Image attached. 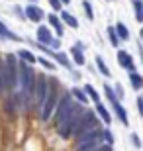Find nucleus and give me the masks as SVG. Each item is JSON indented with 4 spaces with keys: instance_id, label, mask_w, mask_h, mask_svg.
Wrapping results in <instances>:
<instances>
[{
    "instance_id": "obj_1",
    "label": "nucleus",
    "mask_w": 143,
    "mask_h": 151,
    "mask_svg": "<svg viewBox=\"0 0 143 151\" xmlns=\"http://www.w3.org/2000/svg\"><path fill=\"white\" fill-rule=\"evenodd\" d=\"M102 139H104V132L102 129H94V132H90L88 135H84L83 141L78 143V149L77 151H96L100 149V145H102Z\"/></svg>"
},
{
    "instance_id": "obj_2",
    "label": "nucleus",
    "mask_w": 143,
    "mask_h": 151,
    "mask_svg": "<svg viewBox=\"0 0 143 151\" xmlns=\"http://www.w3.org/2000/svg\"><path fill=\"white\" fill-rule=\"evenodd\" d=\"M45 106H43V120H47V118L51 116V110H53V106H55V102H57V90L55 86H49V90H47V94H45Z\"/></svg>"
},
{
    "instance_id": "obj_3",
    "label": "nucleus",
    "mask_w": 143,
    "mask_h": 151,
    "mask_svg": "<svg viewBox=\"0 0 143 151\" xmlns=\"http://www.w3.org/2000/svg\"><path fill=\"white\" fill-rule=\"evenodd\" d=\"M20 73H22V86L26 92H29L32 90V84H33V75L32 71H29L26 65H20Z\"/></svg>"
},
{
    "instance_id": "obj_4",
    "label": "nucleus",
    "mask_w": 143,
    "mask_h": 151,
    "mask_svg": "<svg viewBox=\"0 0 143 151\" xmlns=\"http://www.w3.org/2000/svg\"><path fill=\"white\" fill-rule=\"evenodd\" d=\"M69 110H73V104H71V98L65 96V98H63V104H61L59 110H57V122L59 124L67 118V112H69Z\"/></svg>"
},
{
    "instance_id": "obj_5",
    "label": "nucleus",
    "mask_w": 143,
    "mask_h": 151,
    "mask_svg": "<svg viewBox=\"0 0 143 151\" xmlns=\"http://www.w3.org/2000/svg\"><path fill=\"white\" fill-rule=\"evenodd\" d=\"M28 16L32 18V20H35V22H37V20L43 16V14H41V10H39V8H35V6H29V8H28Z\"/></svg>"
},
{
    "instance_id": "obj_6",
    "label": "nucleus",
    "mask_w": 143,
    "mask_h": 151,
    "mask_svg": "<svg viewBox=\"0 0 143 151\" xmlns=\"http://www.w3.org/2000/svg\"><path fill=\"white\" fill-rule=\"evenodd\" d=\"M120 63L124 65V67H132V57L121 51V53H120Z\"/></svg>"
},
{
    "instance_id": "obj_7",
    "label": "nucleus",
    "mask_w": 143,
    "mask_h": 151,
    "mask_svg": "<svg viewBox=\"0 0 143 151\" xmlns=\"http://www.w3.org/2000/svg\"><path fill=\"white\" fill-rule=\"evenodd\" d=\"M39 39H41V41H49V39H51L47 28H39Z\"/></svg>"
},
{
    "instance_id": "obj_8",
    "label": "nucleus",
    "mask_w": 143,
    "mask_h": 151,
    "mask_svg": "<svg viewBox=\"0 0 143 151\" xmlns=\"http://www.w3.org/2000/svg\"><path fill=\"white\" fill-rule=\"evenodd\" d=\"M63 20H65V22L69 24V26H73V28H77V20H75V18H73V16H69L67 12H65V14H63Z\"/></svg>"
},
{
    "instance_id": "obj_9",
    "label": "nucleus",
    "mask_w": 143,
    "mask_h": 151,
    "mask_svg": "<svg viewBox=\"0 0 143 151\" xmlns=\"http://www.w3.org/2000/svg\"><path fill=\"white\" fill-rule=\"evenodd\" d=\"M98 112H100V116H102V120H104V122H110V114L106 112L104 106H100V104H98Z\"/></svg>"
},
{
    "instance_id": "obj_10",
    "label": "nucleus",
    "mask_w": 143,
    "mask_h": 151,
    "mask_svg": "<svg viewBox=\"0 0 143 151\" xmlns=\"http://www.w3.org/2000/svg\"><path fill=\"white\" fill-rule=\"evenodd\" d=\"M132 84L135 86V88H141V84H143L141 77H137V75H133V77H132Z\"/></svg>"
},
{
    "instance_id": "obj_11",
    "label": "nucleus",
    "mask_w": 143,
    "mask_h": 151,
    "mask_svg": "<svg viewBox=\"0 0 143 151\" xmlns=\"http://www.w3.org/2000/svg\"><path fill=\"white\" fill-rule=\"evenodd\" d=\"M73 94L77 96V98H78V100H80V102H86V96H84V92H83V90L75 88V90H73Z\"/></svg>"
},
{
    "instance_id": "obj_12",
    "label": "nucleus",
    "mask_w": 143,
    "mask_h": 151,
    "mask_svg": "<svg viewBox=\"0 0 143 151\" xmlns=\"http://www.w3.org/2000/svg\"><path fill=\"white\" fill-rule=\"evenodd\" d=\"M96 63H98L100 71H102V73H104V75H110V71H108V69L104 67V61H102V59H100V57H98V59H96Z\"/></svg>"
},
{
    "instance_id": "obj_13",
    "label": "nucleus",
    "mask_w": 143,
    "mask_h": 151,
    "mask_svg": "<svg viewBox=\"0 0 143 151\" xmlns=\"http://www.w3.org/2000/svg\"><path fill=\"white\" fill-rule=\"evenodd\" d=\"M0 34H2V35H6V37H12V39H16V37H14V35L10 34V32H8V29L4 28V26H2V24H0Z\"/></svg>"
},
{
    "instance_id": "obj_14",
    "label": "nucleus",
    "mask_w": 143,
    "mask_h": 151,
    "mask_svg": "<svg viewBox=\"0 0 143 151\" xmlns=\"http://www.w3.org/2000/svg\"><path fill=\"white\" fill-rule=\"evenodd\" d=\"M118 32H120V37H124V39L127 37V29L124 28V26H121V24H120V26H118Z\"/></svg>"
},
{
    "instance_id": "obj_15",
    "label": "nucleus",
    "mask_w": 143,
    "mask_h": 151,
    "mask_svg": "<svg viewBox=\"0 0 143 151\" xmlns=\"http://www.w3.org/2000/svg\"><path fill=\"white\" fill-rule=\"evenodd\" d=\"M20 55H22L24 59H28V61H35V57H33V55H29L28 51H20Z\"/></svg>"
},
{
    "instance_id": "obj_16",
    "label": "nucleus",
    "mask_w": 143,
    "mask_h": 151,
    "mask_svg": "<svg viewBox=\"0 0 143 151\" xmlns=\"http://www.w3.org/2000/svg\"><path fill=\"white\" fill-rule=\"evenodd\" d=\"M86 92H88V94H90V96H92V98H94V100H96V102H98V94H96V92H94V90L90 88V86H86Z\"/></svg>"
},
{
    "instance_id": "obj_17",
    "label": "nucleus",
    "mask_w": 143,
    "mask_h": 151,
    "mask_svg": "<svg viewBox=\"0 0 143 151\" xmlns=\"http://www.w3.org/2000/svg\"><path fill=\"white\" fill-rule=\"evenodd\" d=\"M49 20H51V24H53V26L57 28V32H61V26H59V22H57V18H55V16H51Z\"/></svg>"
},
{
    "instance_id": "obj_18",
    "label": "nucleus",
    "mask_w": 143,
    "mask_h": 151,
    "mask_svg": "<svg viewBox=\"0 0 143 151\" xmlns=\"http://www.w3.org/2000/svg\"><path fill=\"white\" fill-rule=\"evenodd\" d=\"M84 8H86V14L92 18V10H90V4H88V2H84Z\"/></svg>"
},
{
    "instance_id": "obj_19",
    "label": "nucleus",
    "mask_w": 143,
    "mask_h": 151,
    "mask_svg": "<svg viewBox=\"0 0 143 151\" xmlns=\"http://www.w3.org/2000/svg\"><path fill=\"white\" fill-rule=\"evenodd\" d=\"M51 4H53V8H59V6H61L59 0H51Z\"/></svg>"
},
{
    "instance_id": "obj_20",
    "label": "nucleus",
    "mask_w": 143,
    "mask_h": 151,
    "mask_svg": "<svg viewBox=\"0 0 143 151\" xmlns=\"http://www.w3.org/2000/svg\"><path fill=\"white\" fill-rule=\"evenodd\" d=\"M139 108H141V112H143V98H139Z\"/></svg>"
},
{
    "instance_id": "obj_21",
    "label": "nucleus",
    "mask_w": 143,
    "mask_h": 151,
    "mask_svg": "<svg viewBox=\"0 0 143 151\" xmlns=\"http://www.w3.org/2000/svg\"><path fill=\"white\" fill-rule=\"evenodd\" d=\"M63 2H69V0H63Z\"/></svg>"
},
{
    "instance_id": "obj_22",
    "label": "nucleus",
    "mask_w": 143,
    "mask_h": 151,
    "mask_svg": "<svg viewBox=\"0 0 143 151\" xmlns=\"http://www.w3.org/2000/svg\"><path fill=\"white\" fill-rule=\"evenodd\" d=\"M141 37H143V32H141Z\"/></svg>"
}]
</instances>
